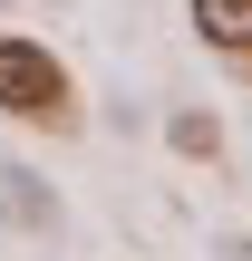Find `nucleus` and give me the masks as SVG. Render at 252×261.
I'll return each mask as SVG.
<instances>
[{"mask_svg":"<svg viewBox=\"0 0 252 261\" xmlns=\"http://www.w3.org/2000/svg\"><path fill=\"white\" fill-rule=\"evenodd\" d=\"M0 107L19 126H68V68L39 39H0Z\"/></svg>","mask_w":252,"mask_h":261,"instance_id":"f257e3e1","label":"nucleus"},{"mask_svg":"<svg viewBox=\"0 0 252 261\" xmlns=\"http://www.w3.org/2000/svg\"><path fill=\"white\" fill-rule=\"evenodd\" d=\"M194 29H204L223 58H252V0H194Z\"/></svg>","mask_w":252,"mask_h":261,"instance_id":"f03ea898","label":"nucleus"},{"mask_svg":"<svg viewBox=\"0 0 252 261\" xmlns=\"http://www.w3.org/2000/svg\"><path fill=\"white\" fill-rule=\"evenodd\" d=\"M0 203H10L19 223H49V194H39V174H19V165H0Z\"/></svg>","mask_w":252,"mask_h":261,"instance_id":"7ed1b4c3","label":"nucleus"},{"mask_svg":"<svg viewBox=\"0 0 252 261\" xmlns=\"http://www.w3.org/2000/svg\"><path fill=\"white\" fill-rule=\"evenodd\" d=\"M214 145H223L214 116H175V155H214Z\"/></svg>","mask_w":252,"mask_h":261,"instance_id":"20e7f679","label":"nucleus"},{"mask_svg":"<svg viewBox=\"0 0 252 261\" xmlns=\"http://www.w3.org/2000/svg\"><path fill=\"white\" fill-rule=\"evenodd\" d=\"M223 261H252V232H233V242H223Z\"/></svg>","mask_w":252,"mask_h":261,"instance_id":"39448f33","label":"nucleus"}]
</instances>
